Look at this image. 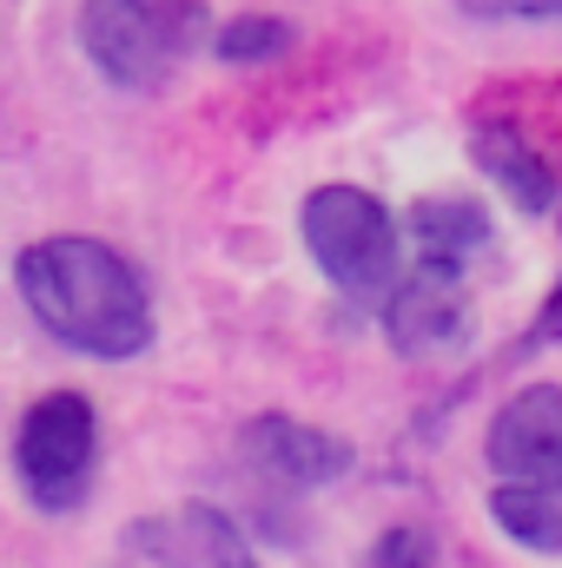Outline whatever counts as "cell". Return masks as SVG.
Instances as JSON below:
<instances>
[{
    "mask_svg": "<svg viewBox=\"0 0 562 568\" xmlns=\"http://www.w3.org/2000/svg\"><path fill=\"white\" fill-rule=\"evenodd\" d=\"M470 159H476L483 179H496L523 212H550V205H556V172H550V159L523 140L516 126H503V120L476 126V133H470Z\"/></svg>",
    "mask_w": 562,
    "mask_h": 568,
    "instance_id": "obj_8",
    "label": "cell"
},
{
    "mask_svg": "<svg viewBox=\"0 0 562 568\" xmlns=\"http://www.w3.org/2000/svg\"><path fill=\"white\" fill-rule=\"evenodd\" d=\"M27 311L47 337L87 357H140L152 344V297L140 272L93 239H40L13 265Z\"/></svg>",
    "mask_w": 562,
    "mask_h": 568,
    "instance_id": "obj_1",
    "label": "cell"
},
{
    "mask_svg": "<svg viewBox=\"0 0 562 568\" xmlns=\"http://www.w3.org/2000/svg\"><path fill=\"white\" fill-rule=\"evenodd\" d=\"M490 516L503 536H516L536 556H562V489L543 483H496L490 489Z\"/></svg>",
    "mask_w": 562,
    "mask_h": 568,
    "instance_id": "obj_10",
    "label": "cell"
},
{
    "mask_svg": "<svg viewBox=\"0 0 562 568\" xmlns=\"http://www.w3.org/2000/svg\"><path fill=\"white\" fill-rule=\"evenodd\" d=\"M245 456L259 469L284 476V483H298V489L338 483L351 469V443L344 436L311 429V424H298V417H259V424H245Z\"/></svg>",
    "mask_w": 562,
    "mask_h": 568,
    "instance_id": "obj_7",
    "label": "cell"
},
{
    "mask_svg": "<svg viewBox=\"0 0 562 568\" xmlns=\"http://www.w3.org/2000/svg\"><path fill=\"white\" fill-rule=\"evenodd\" d=\"M80 40L113 87H165L199 40V0H87Z\"/></svg>",
    "mask_w": 562,
    "mask_h": 568,
    "instance_id": "obj_3",
    "label": "cell"
},
{
    "mask_svg": "<svg viewBox=\"0 0 562 568\" xmlns=\"http://www.w3.org/2000/svg\"><path fill=\"white\" fill-rule=\"evenodd\" d=\"M284 47H291V27H284L279 13H245V20H232L225 33H219V60H279Z\"/></svg>",
    "mask_w": 562,
    "mask_h": 568,
    "instance_id": "obj_11",
    "label": "cell"
},
{
    "mask_svg": "<svg viewBox=\"0 0 562 568\" xmlns=\"http://www.w3.org/2000/svg\"><path fill=\"white\" fill-rule=\"evenodd\" d=\"M411 239H418V258L436 265H470L490 239V219L470 205V199H423L411 212Z\"/></svg>",
    "mask_w": 562,
    "mask_h": 568,
    "instance_id": "obj_9",
    "label": "cell"
},
{
    "mask_svg": "<svg viewBox=\"0 0 562 568\" xmlns=\"http://www.w3.org/2000/svg\"><path fill=\"white\" fill-rule=\"evenodd\" d=\"M470 20H556L562 27V0H456Z\"/></svg>",
    "mask_w": 562,
    "mask_h": 568,
    "instance_id": "obj_14",
    "label": "cell"
},
{
    "mask_svg": "<svg viewBox=\"0 0 562 568\" xmlns=\"http://www.w3.org/2000/svg\"><path fill=\"white\" fill-rule=\"evenodd\" d=\"M358 568H430V536L423 529H384Z\"/></svg>",
    "mask_w": 562,
    "mask_h": 568,
    "instance_id": "obj_12",
    "label": "cell"
},
{
    "mask_svg": "<svg viewBox=\"0 0 562 568\" xmlns=\"http://www.w3.org/2000/svg\"><path fill=\"white\" fill-rule=\"evenodd\" d=\"M483 456H490L496 483H543V489H562V390L556 384L516 390V397L496 410Z\"/></svg>",
    "mask_w": 562,
    "mask_h": 568,
    "instance_id": "obj_5",
    "label": "cell"
},
{
    "mask_svg": "<svg viewBox=\"0 0 562 568\" xmlns=\"http://www.w3.org/2000/svg\"><path fill=\"white\" fill-rule=\"evenodd\" d=\"M384 324H391L398 351L456 344V337H463V265L418 258V272L398 278V291L384 297Z\"/></svg>",
    "mask_w": 562,
    "mask_h": 568,
    "instance_id": "obj_6",
    "label": "cell"
},
{
    "mask_svg": "<svg viewBox=\"0 0 562 568\" xmlns=\"http://www.w3.org/2000/svg\"><path fill=\"white\" fill-rule=\"evenodd\" d=\"M93 456H100V424H93L87 397L53 390L20 417L13 463H20V483L40 509H73L93 483Z\"/></svg>",
    "mask_w": 562,
    "mask_h": 568,
    "instance_id": "obj_4",
    "label": "cell"
},
{
    "mask_svg": "<svg viewBox=\"0 0 562 568\" xmlns=\"http://www.w3.org/2000/svg\"><path fill=\"white\" fill-rule=\"evenodd\" d=\"M304 245L318 272L358 304H384L398 291V225L358 185H318L304 199Z\"/></svg>",
    "mask_w": 562,
    "mask_h": 568,
    "instance_id": "obj_2",
    "label": "cell"
},
{
    "mask_svg": "<svg viewBox=\"0 0 562 568\" xmlns=\"http://www.w3.org/2000/svg\"><path fill=\"white\" fill-rule=\"evenodd\" d=\"M192 523H199V536H205V562H212V568H259V562H252V549L239 542V529H232L225 516L199 509Z\"/></svg>",
    "mask_w": 562,
    "mask_h": 568,
    "instance_id": "obj_13",
    "label": "cell"
}]
</instances>
